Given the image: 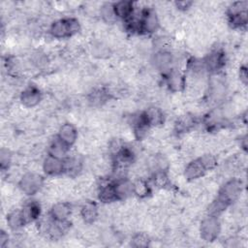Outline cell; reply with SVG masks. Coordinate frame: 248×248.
Here are the masks:
<instances>
[{
  "label": "cell",
  "mask_w": 248,
  "mask_h": 248,
  "mask_svg": "<svg viewBox=\"0 0 248 248\" xmlns=\"http://www.w3.org/2000/svg\"><path fill=\"white\" fill-rule=\"evenodd\" d=\"M79 29V22L76 18H64L51 23L49 32L53 38L62 39L77 34Z\"/></svg>",
  "instance_id": "obj_1"
},
{
  "label": "cell",
  "mask_w": 248,
  "mask_h": 248,
  "mask_svg": "<svg viewBox=\"0 0 248 248\" xmlns=\"http://www.w3.org/2000/svg\"><path fill=\"white\" fill-rule=\"evenodd\" d=\"M43 183V177L38 172L29 171L21 176L19 180V188L22 193L26 195H33L40 190Z\"/></svg>",
  "instance_id": "obj_2"
},
{
  "label": "cell",
  "mask_w": 248,
  "mask_h": 248,
  "mask_svg": "<svg viewBox=\"0 0 248 248\" xmlns=\"http://www.w3.org/2000/svg\"><path fill=\"white\" fill-rule=\"evenodd\" d=\"M220 223L216 216H208L204 218L200 227L201 237L205 241H213L216 239L220 232Z\"/></svg>",
  "instance_id": "obj_3"
},
{
  "label": "cell",
  "mask_w": 248,
  "mask_h": 248,
  "mask_svg": "<svg viewBox=\"0 0 248 248\" xmlns=\"http://www.w3.org/2000/svg\"><path fill=\"white\" fill-rule=\"evenodd\" d=\"M240 194L241 181L238 179H232L223 186L217 199L229 205L231 202L236 201L240 197Z\"/></svg>",
  "instance_id": "obj_4"
},
{
  "label": "cell",
  "mask_w": 248,
  "mask_h": 248,
  "mask_svg": "<svg viewBox=\"0 0 248 248\" xmlns=\"http://www.w3.org/2000/svg\"><path fill=\"white\" fill-rule=\"evenodd\" d=\"M20 101L25 108L36 107L42 101L41 92L37 87L29 86L22 91L20 95Z\"/></svg>",
  "instance_id": "obj_5"
},
{
  "label": "cell",
  "mask_w": 248,
  "mask_h": 248,
  "mask_svg": "<svg viewBox=\"0 0 248 248\" xmlns=\"http://www.w3.org/2000/svg\"><path fill=\"white\" fill-rule=\"evenodd\" d=\"M205 171L206 170L199 158L191 161L186 165L184 169V176L187 180H195L202 176Z\"/></svg>",
  "instance_id": "obj_6"
},
{
  "label": "cell",
  "mask_w": 248,
  "mask_h": 248,
  "mask_svg": "<svg viewBox=\"0 0 248 248\" xmlns=\"http://www.w3.org/2000/svg\"><path fill=\"white\" fill-rule=\"evenodd\" d=\"M173 63V56L167 50H160L153 56V65L157 70L168 71L170 70Z\"/></svg>",
  "instance_id": "obj_7"
},
{
  "label": "cell",
  "mask_w": 248,
  "mask_h": 248,
  "mask_svg": "<svg viewBox=\"0 0 248 248\" xmlns=\"http://www.w3.org/2000/svg\"><path fill=\"white\" fill-rule=\"evenodd\" d=\"M43 169L47 174L56 175L64 170V162L60 158L49 155L45 159Z\"/></svg>",
  "instance_id": "obj_8"
},
{
  "label": "cell",
  "mask_w": 248,
  "mask_h": 248,
  "mask_svg": "<svg viewBox=\"0 0 248 248\" xmlns=\"http://www.w3.org/2000/svg\"><path fill=\"white\" fill-rule=\"evenodd\" d=\"M159 17L155 12L150 10H145L142 19H141V31L148 33L154 32L159 26Z\"/></svg>",
  "instance_id": "obj_9"
},
{
  "label": "cell",
  "mask_w": 248,
  "mask_h": 248,
  "mask_svg": "<svg viewBox=\"0 0 248 248\" xmlns=\"http://www.w3.org/2000/svg\"><path fill=\"white\" fill-rule=\"evenodd\" d=\"M58 138L65 142L67 145L73 144L78 138V132L75 128V126L71 123H65L59 128L58 132Z\"/></svg>",
  "instance_id": "obj_10"
},
{
  "label": "cell",
  "mask_w": 248,
  "mask_h": 248,
  "mask_svg": "<svg viewBox=\"0 0 248 248\" xmlns=\"http://www.w3.org/2000/svg\"><path fill=\"white\" fill-rule=\"evenodd\" d=\"M99 211L95 202H86L80 209V217L86 224H92L98 217Z\"/></svg>",
  "instance_id": "obj_11"
},
{
  "label": "cell",
  "mask_w": 248,
  "mask_h": 248,
  "mask_svg": "<svg viewBox=\"0 0 248 248\" xmlns=\"http://www.w3.org/2000/svg\"><path fill=\"white\" fill-rule=\"evenodd\" d=\"M167 80L170 89L173 92H179L186 87V79L178 71H170Z\"/></svg>",
  "instance_id": "obj_12"
},
{
  "label": "cell",
  "mask_w": 248,
  "mask_h": 248,
  "mask_svg": "<svg viewBox=\"0 0 248 248\" xmlns=\"http://www.w3.org/2000/svg\"><path fill=\"white\" fill-rule=\"evenodd\" d=\"M224 64V54L221 51L215 50L207 55L203 65L208 71H217Z\"/></svg>",
  "instance_id": "obj_13"
},
{
  "label": "cell",
  "mask_w": 248,
  "mask_h": 248,
  "mask_svg": "<svg viewBox=\"0 0 248 248\" xmlns=\"http://www.w3.org/2000/svg\"><path fill=\"white\" fill-rule=\"evenodd\" d=\"M21 214L25 224L34 221L40 215L39 203H37L36 202H30L25 203L21 209Z\"/></svg>",
  "instance_id": "obj_14"
},
{
  "label": "cell",
  "mask_w": 248,
  "mask_h": 248,
  "mask_svg": "<svg viewBox=\"0 0 248 248\" xmlns=\"http://www.w3.org/2000/svg\"><path fill=\"white\" fill-rule=\"evenodd\" d=\"M143 115L145 117V120L147 124L153 125V126H159L164 121V114L161 108L157 107H150L146 109L145 112H143Z\"/></svg>",
  "instance_id": "obj_15"
},
{
  "label": "cell",
  "mask_w": 248,
  "mask_h": 248,
  "mask_svg": "<svg viewBox=\"0 0 248 248\" xmlns=\"http://www.w3.org/2000/svg\"><path fill=\"white\" fill-rule=\"evenodd\" d=\"M71 214V207L67 202H57L53 204L50 210V215L53 220H67Z\"/></svg>",
  "instance_id": "obj_16"
},
{
  "label": "cell",
  "mask_w": 248,
  "mask_h": 248,
  "mask_svg": "<svg viewBox=\"0 0 248 248\" xmlns=\"http://www.w3.org/2000/svg\"><path fill=\"white\" fill-rule=\"evenodd\" d=\"M113 185L117 199H126L133 194V183L128 179H119L117 183Z\"/></svg>",
  "instance_id": "obj_17"
},
{
  "label": "cell",
  "mask_w": 248,
  "mask_h": 248,
  "mask_svg": "<svg viewBox=\"0 0 248 248\" xmlns=\"http://www.w3.org/2000/svg\"><path fill=\"white\" fill-rule=\"evenodd\" d=\"M116 17L128 19L134 12V4L129 1H120L113 5Z\"/></svg>",
  "instance_id": "obj_18"
},
{
  "label": "cell",
  "mask_w": 248,
  "mask_h": 248,
  "mask_svg": "<svg viewBox=\"0 0 248 248\" xmlns=\"http://www.w3.org/2000/svg\"><path fill=\"white\" fill-rule=\"evenodd\" d=\"M98 197H99L100 201H102L103 202H106V203H109V202H115L116 200H118L117 196H116L115 189H114V185L108 184V183L101 185Z\"/></svg>",
  "instance_id": "obj_19"
},
{
  "label": "cell",
  "mask_w": 248,
  "mask_h": 248,
  "mask_svg": "<svg viewBox=\"0 0 248 248\" xmlns=\"http://www.w3.org/2000/svg\"><path fill=\"white\" fill-rule=\"evenodd\" d=\"M194 117L190 114H183L177 118L174 124V129L177 131V133H185L188 132L192 127H194Z\"/></svg>",
  "instance_id": "obj_20"
},
{
  "label": "cell",
  "mask_w": 248,
  "mask_h": 248,
  "mask_svg": "<svg viewBox=\"0 0 248 248\" xmlns=\"http://www.w3.org/2000/svg\"><path fill=\"white\" fill-rule=\"evenodd\" d=\"M63 162H64V170L72 175L78 174L82 168V162L77 156L69 157Z\"/></svg>",
  "instance_id": "obj_21"
},
{
  "label": "cell",
  "mask_w": 248,
  "mask_h": 248,
  "mask_svg": "<svg viewBox=\"0 0 248 248\" xmlns=\"http://www.w3.org/2000/svg\"><path fill=\"white\" fill-rule=\"evenodd\" d=\"M68 148H69V145H67L59 138H57L49 145V154L51 156H54V157H57V158L61 159L68 152Z\"/></svg>",
  "instance_id": "obj_22"
},
{
  "label": "cell",
  "mask_w": 248,
  "mask_h": 248,
  "mask_svg": "<svg viewBox=\"0 0 248 248\" xmlns=\"http://www.w3.org/2000/svg\"><path fill=\"white\" fill-rule=\"evenodd\" d=\"M7 224L12 230H17L23 226L24 220L21 214V210H14L7 216Z\"/></svg>",
  "instance_id": "obj_23"
},
{
  "label": "cell",
  "mask_w": 248,
  "mask_h": 248,
  "mask_svg": "<svg viewBox=\"0 0 248 248\" xmlns=\"http://www.w3.org/2000/svg\"><path fill=\"white\" fill-rule=\"evenodd\" d=\"M150 188L145 180L142 178H138L133 183V194L137 195L140 198H144L149 194Z\"/></svg>",
  "instance_id": "obj_24"
},
{
  "label": "cell",
  "mask_w": 248,
  "mask_h": 248,
  "mask_svg": "<svg viewBox=\"0 0 248 248\" xmlns=\"http://www.w3.org/2000/svg\"><path fill=\"white\" fill-rule=\"evenodd\" d=\"M100 15L105 22L110 23L116 19V15L114 12L113 5L111 4H104L101 6Z\"/></svg>",
  "instance_id": "obj_25"
},
{
  "label": "cell",
  "mask_w": 248,
  "mask_h": 248,
  "mask_svg": "<svg viewBox=\"0 0 248 248\" xmlns=\"http://www.w3.org/2000/svg\"><path fill=\"white\" fill-rule=\"evenodd\" d=\"M153 183L157 188H165L169 183V176L165 172V170H157L153 175Z\"/></svg>",
  "instance_id": "obj_26"
},
{
  "label": "cell",
  "mask_w": 248,
  "mask_h": 248,
  "mask_svg": "<svg viewBox=\"0 0 248 248\" xmlns=\"http://www.w3.org/2000/svg\"><path fill=\"white\" fill-rule=\"evenodd\" d=\"M149 237L145 233L139 232L132 238V245L135 247H146L149 245Z\"/></svg>",
  "instance_id": "obj_27"
},
{
  "label": "cell",
  "mask_w": 248,
  "mask_h": 248,
  "mask_svg": "<svg viewBox=\"0 0 248 248\" xmlns=\"http://www.w3.org/2000/svg\"><path fill=\"white\" fill-rule=\"evenodd\" d=\"M1 167L4 169V168H8L11 161H12V155L10 153V151L8 149H5V148H2L1 150Z\"/></svg>",
  "instance_id": "obj_28"
},
{
  "label": "cell",
  "mask_w": 248,
  "mask_h": 248,
  "mask_svg": "<svg viewBox=\"0 0 248 248\" xmlns=\"http://www.w3.org/2000/svg\"><path fill=\"white\" fill-rule=\"evenodd\" d=\"M193 3L192 2H189V1H180V2H176L175 3V6L178 10H187L191 7Z\"/></svg>",
  "instance_id": "obj_29"
},
{
  "label": "cell",
  "mask_w": 248,
  "mask_h": 248,
  "mask_svg": "<svg viewBox=\"0 0 248 248\" xmlns=\"http://www.w3.org/2000/svg\"><path fill=\"white\" fill-rule=\"evenodd\" d=\"M239 78H240V82H242L244 85L247 82V71L245 67H241L239 70Z\"/></svg>",
  "instance_id": "obj_30"
},
{
  "label": "cell",
  "mask_w": 248,
  "mask_h": 248,
  "mask_svg": "<svg viewBox=\"0 0 248 248\" xmlns=\"http://www.w3.org/2000/svg\"><path fill=\"white\" fill-rule=\"evenodd\" d=\"M8 241H9L8 234L4 231H2L1 234H0V246L1 247L6 246V244H8Z\"/></svg>",
  "instance_id": "obj_31"
}]
</instances>
